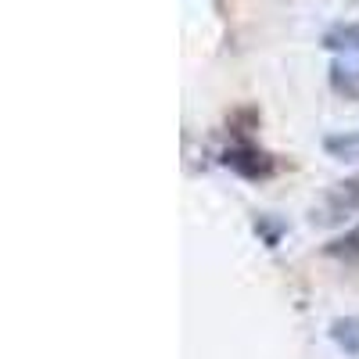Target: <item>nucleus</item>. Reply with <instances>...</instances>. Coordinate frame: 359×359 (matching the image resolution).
<instances>
[{
  "label": "nucleus",
  "mask_w": 359,
  "mask_h": 359,
  "mask_svg": "<svg viewBox=\"0 0 359 359\" xmlns=\"http://www.w3.org/2000/svg\"><path fill=\"white\" fill-rule=\"evenodd\" d=\"M327 50H355L359 54V25H334L323 33Z\"/></svg>",
  "instance_id": "obj_5"
},
{
  "label": "nucleus",
  "mask_w": 359,
  "mask_h": 359,
  "mask_svg": "<svg viewBox=\"0 0 359 359\" xmlns=\"http://www.w3.org/2000/svg\"><path fill=\"white\" fill-rule=\"evenodd\" d=\"M252 230L262 237V245H266V248H277V245H280V237H284V223L269 219V216H259V219L252 223Z\"/></svg>",
  "instance_id": "obj_6"
},
{
  "label": "nucleus",
  "mask_w": 359,
  "mask_h": 359,
  "mask_svg": "<svg viewBox=\"0 0 359 359\" xmlns=\"http://www.w3.org/2000/svg\"><path fill=\"white\" fill-rule=\"evenodd\" d=\"M323 151L331 158H338V162H359V130L323 137Z\"/></svg>",
  "instance_id": "obj_4"
},
{
  "label": "nucleus",
  "mask_w": 359,
  "mask_h": 359,
  "mask_svg": "<svg viewBox=\"0 0 359 359\" xmlns=\"http://www.w3.org/2000/svg\"><path fill=\"white\" fill-rule=\"evenodd\" d=\"M219 165L230 169L233 176H241V180H252V184H262V180L269 176H277L280 162L262 151V147H252V144H237V147H226V151L219 155Z\"/></svg>",
  "instance_id": "obj_1"
},
{
  "label": "nucleus",
  "mask_w": 359,
  "mask_h": 359,
  "mask_svg": "<svg viewBox=\"0 0 359 359\" xmlns=\"http://www.w3.org/2000/svg\"><path fill=\"white\" fill-rule=\"evenodd\" d=\"M327 334H331V341L348 359H359V316H338V320H331Z\"/></svg>",
  "instance_id": "obj_2"
},
{
  "label": "nucleus",
  "mask_w": 359,
  "mask_h": 359,
  "mask_svg": "<svg viewBox=\"0 0 359 359\" xmlns=\"http://www.w3.org/2000/svg\"><path fill=\"white\" fill-rule=\"evenodd\" d=\"M327 83L338 97L345 101H359V65H348V62H334L331 72H327Z\"/></svg>",
  "instance_id": "obj_3"
}]
</instances>
